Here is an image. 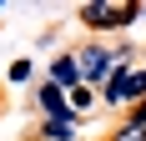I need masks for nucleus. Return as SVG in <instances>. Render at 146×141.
Wrapping results in <instances>:
<instances>
[{
	"mask_svg": "<svg viewBox=\"0 0 146 141\" xmlns=\"http://www.w3.org/2000/svg\"><path fill=\"white\" fill-rule=\"evenodd\" d=\"M106 141H146V126H136L131 116H126V121H121V126L111 131V136H106Z\"/></svg>",
	"mask_w": 146,
	"mask_h": 141,
	"instance_id": "7",
	"label": "nucleus"
},
{
	"mask_svg": "<svg viewBox=\"0 0 146 141\" xmlns=\"http://www.w3.org/2000/svg\"><path fill=\"white\" fill-rule=\"evenodd\" d=\"M50 86H60V91L71 96L76 86H81V61H76V56H56V61H50Z\"/></svg>",
	"mask_w": 146,
	"mask_h": 141,
	"instance_id": "5",
	"label": "nucleus"
},
{
	"mask_svg": "<svg viewBox=\"0 0 146 141\" xmlns=\"http://www.w3.org/2000/svg\"><path fill=\"white\" fill-rule=\"evenodd\" d=\"M76 61H81V86H91V91H96V86H111V76H116L121 70V61L111 56V45H81V51H76Z\"/></svg>",
	"mask_w": 146,
	"mask_h": 141,
	"instance_id": "2",
	"label": "nucleus"
},
{
	"mask_svg": "<svg viewBox=\"0 0 146 141\" xmlns=\"http://www.w3.org/2000/svg\"><path fill=\"white\" fill-rule=\"evenodd\" d=\"M141 15V5H131V0H91V5H81V25L91 30H126Z\"/></svg>",
	"mask_w": 146,
	"mask_h": 141,
	"instance_id": "1",
	"label": "nucleus"
},
{
	"mask_svg": "<svg viewBox=\"0 0 146 141\" xmlns=\"http://www.w3.org/2000/svg\"><path fill=\"white\" fill-rule=\"evenodd\" d=\"M40 136L45 141H76V121H45Z\"/></svg>",
	"mask_w": 146,
	"mask_h": 141,
	"instance_id": "6",
	"label": "nucleus"
},
{
	"mask_svg": "<svg viewBox=\"0 0 146 141\" xmlns=\"http://www.w3.org/2000/svg\"><path fill=\"white\" fill-rule=\"evenodd\" d=\"M101 101L111 106V111H121V106H141V101H146V76H141V66H121L116 76H111V86L101 91Z\"/></svg>",
	"mask_w": 146,
	"mask_h": 141,
	"instance_id": "3",
	"label": "nucleus"
},
{
	"mask_svg": "<svg viewBox=\"0 0 146 141\" xmlns=\"http://www.w3.org/2000/svg\"><path fill=\"white\" fill-rule=\"evenodd\" d=\"M35 106L45 111V121H76V111H71V96H66L60 86H50V81L35 91Z\"/></svg>",
	"mask_w": 146,
	"mask_h": 141,
	"instance_id": "4",
	"label": "nucleus"
},
{
	"mask_svg": "<svg viewBox=\"0 0 146 141\" xmlns=\"http://www.w3.org/2000/svg\"><path fill=\"white\" fill-rule=\"evenodd\" d=\"M91 106H96V91H91V86H76L71 91V111L81 116V111H91Z\"/></svg>",
	"mask_w": 146,
	"mask_h": 141,
	"instance_id": "8",
	"label": "nucleus"
}]
</instances>
